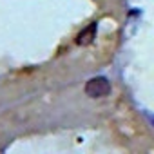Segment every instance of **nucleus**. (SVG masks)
I'll list each match as a JSON object with an SVG mask.
<instances>
[{"mask_svg": "<svg viewBox=\"0 0 154 154\" xmlns=\"http://www.w3.org/2000/svg\"><path fill=\"white\" fill-rule=\"evenodd\" d=\"M96 22H93V24H89L87 27H84L78 35H76V44L78 45H82V47H85V45H91L93 42H94V38H96Z\"/></svg>", "mask_w": 154, "mask_h": 154, "instance_id": "nucleus-2", "label": "nucleus"}, {"mask_svg": "<svg viewBox=\"0 0 154 154\" xmlns=\"http://www.w3.org/2000/svg\"><path fill=\"white\" fill-rule=\"evenodd\" d=\"M111 93V84L105 76H94L85 84V94L89 98H103Z\"/></svg>", "mask_w": 154, "mask_h": 154, "instance_id": "nucleus-1", "label": "nucleus"}]
</instances>
